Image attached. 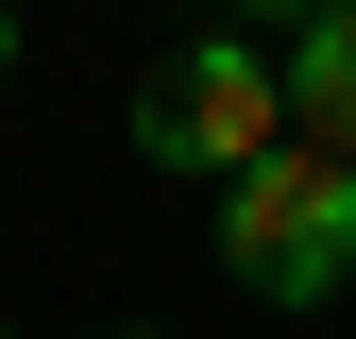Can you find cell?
Instances as JSON below:
<instances>
[{"label": "cell", "instance_id": "3", "mask_svg": "<svg viewBox=\"0 0 356 339\" xmlns=\"http://www.w3.org/2000/svg\"><path fill=\"white\" fill-rule=\"evenodd\" d=\"M272 85H289V136L356 170V0H305V17L272 34Z\"/></svg>", "mask_w": 356, "mask_h": 339}, {"label": "cell", "instance_id": "2", "mask_svg": "<svg viewBox=\"0 0 356 339\" xmlns=\"http://www.w3.org/2000/svg\"><path fill=\"white\" fill-rule=\"evenodd\" d=\"M220 272L254 288V306H339L356 288V170L339 153H272V170H238L220 187Z\"/></svg>", "mask_w": 356, "mask_h": 339}, {"label": "cell", "instance_id": "6", "mask_svg": "<svg viewBox=\"0 0 356 339\" xmlns=\"http://www.w3.org/2000/svg\"><path fill=\"white\" fill-rule=\"evenodd\" d=\"M119 339H136V322H119Z\"/></svg>", "mask_w": 356, "mask_h": 339}, {"label": "cell", "instance_id": "5", "mask_svg": "<svg viewBox=\"0 0 356 339\" xmlns=\"http://www.w3.org/2000/svg\"><path fill=\"white\" fill-rule=\"evenodd\" d=\"M0 339H17V322H0Z\"/></svg>", "mask_w": 356, "mask_h": 339}, {"label": "cell", "instance_id": "4", "mask_svg": "<svg viewBox=\"0 0 356 339\" xmlns=\"http://www.w3.org/2000/svg\"><path fill=\"white\" fill-rule=\"evenodd\" d=\"M0 68H17V17H0Z\"/></svg>", "mask_w": 356, "mask_h": 339}, {"label": "cell", "instance_id": "1", "mask_svg": "<svg viewBox=\"0 0 356 339\" xmlns=\"http://www.w3.org/2000/svg\"><path fill=\"white\" fill-rule=\"evenodd\" d=\"M289 153V85H272V34H187L153 85H136V170L170 187H238V170Z\"/></svg>", "mask_w": 356, "mask_h": 339}]
</instances>
